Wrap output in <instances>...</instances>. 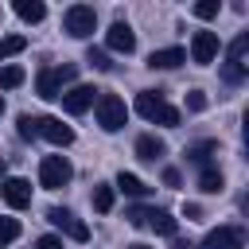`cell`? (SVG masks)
<instances>
[{
  "label": "cell",
  "instance_id": "6da1fadb",
  "mask_svg": "<svg viewBox=\"0 0 249 249\" xmlns=\"http://www.w3.org/2000/svg\"><path fill=\"white\" fill-rule=\"evenodd\" d=\"M136 113H140L144 121H156V124H167V128L179 124V109H171V105L163 101L160 89H144V93H136Z\"/></svg>",
  "mask_w": 249,
  "mask_h": 249
},
{
  "label": "cell",
  "instance_id": "7a4b0ae2",
  "mask_svg": "<svg viewBox=\"0 0 249 249\" xmlns=\"http://www.w3.org/2000/svg\"><path fill=\"white\" fill-rule=\"evenodd\" d=\"M74 78H78V66L74 62H66V66H43L39 78H35V89H39V97L54 101V97H62V86L74 82Z\"/></svg>",
  "mask_w": 249,
  "mask_h": 249
},
{
  "label": "cell",
  "instance_id": "3957f363",
  "mask_svg": "<svg viewBox=\"0 0 249 249\" xmlns=\"http://www.w3.org/2000/svg\"><path fill=\"white\" fill-rule=\"evenodd\" d=\"M93 109H97V124H101L105 132H117V128H124V121H128V109H124V101H121L117 93H97Z\"/></svg>",
  "mask_w": 249,
  "mask_h": 249
},
{
  "label": "cell",
  "instance_id": "277c9868",
  "mask_svg": "<svg viewBox=\"0 0 249 249\" xmlns=\"http://www.w3.org/2000/svg\"><path fill=\"white\" fill-rule=\"evenodd\" d=\"M62 27H66V35H74V39H89V35L97 31V12H93L89 4H74V8H66Z\"/></svg>",
  "mask_w": 249,
  "mask_h": 249
},
{
  "label": "cell",
  "instance_id": "5b68a950",
  "mask_svg": "<svg viewBox=\"0 0 249 249\" xmlns=\"http://www.w3.org/2000/svg\"><path fill=\"white\" fill-rule=\"evenodd\" d=\"M70 175H74V167H70V160H66V156H43V163H39V183H43L47 191L66 187V183H70Z\"/></svg>",
  "mask_w": 249,
  "mask_h": 249
},
{
  "label": "cell",
  "instance_id": "8992f818",
  "mask_svg": "<svg viewBox=\"0 0 249 249\" xmlns=\"http://www.w3.org/2000/svg\"><path fill=\"white\" fill-rule=\"evenodd\" d=\"M245 51H249V35L241 31V35L230 43V54H226V66H222V78H226V82H241V78H245Z\"/></svg>",
  "mask_w": 249,
  "mask_h": 249
},
{
  "label": "cell",
  "instance_id": "52a82bcc",
  "mask_svg": "<svg viewBox=\"0 0 249 249\" xmlns=\"http://www.w3.org/2000/svg\"><path fill=\"white\" fill-rule=\"evenodd\" d=\"M35 136H43V140H51V144H58V148L74 144V128L62 124L58 117H35Z\"/></svg>",
  "mask_w": 249,
  "mask_h": 249
},
{
  "label": "cell",
  "instance_id": "ba28073f",
  "mask_svg": "<svg viewBox=\"0 0 249 249\" xmlns=\"http://www.w3.org/2000/svg\"><path fill=\"white\" fill-rule=\"evenodd\" d=\"M97 93H101V89H93V86H74V89L62 93V109H66L70 117H78V113H86V109L97 101Z\"/></svg>",
  "mask_w": 249,
  "mask_h": 249
},
{
  "label": "cell",
  "instance_id": "9c48e42d",
  "mask_svg": "<svg viewBox=\"0 0 249 249\" xmlns=\"http://www.w3.org/2000/svg\"><path fill=\"white\" fill-rule=\"evenodd\" d=\"M241 245H245V233H241L237 226H218V230H210L206 241H202V249H241Z\"/></svg>",
  "mask_w": 249,
  "mask_h": 249
},
{
  "label": "cell",
  "instance_id": "30bf717a",
  "mask_svg": "<svg viewBox=\"0 0 249 249\" xmlns=\"http://www.w3.org/2000/svg\"><path fill=\"white\" fill-rule=\"evenodd\" d=\"M0 195H4V202H8V206H16V210H23V206H31V183H27V179H19V175H12V179H4V187H0Z\"/></svg>",
  "mask_w": 249,
  "mask_h": 249
},
{
  "label": "cell",
  "instance_id": "8fae6325",
  "mask_svg": "<svg viewBox=\"0 0 249 249\" xmlns=\"http://www.w3.org/2000/svg\"><path fill=\"white\" fill-rule=\"evenodd\" d=\"M47 218H51L58 230H66L74 241H89V230H86V222H78L70 210H62V206H51V210H47Z\"/></svg>",
  "mask_w": 249,
  "mask_h": 249
},
{
  "label": "cell",
  "instance_id": "7c38bea8",
  "mask_svg": "<svg viewBox=\"0 0 249 249\" xmlns=\"http://www.w3.org/2000/svg\"><path fill=\"white\" fill-rule=\"evenodd\" d=\"M191 58L195 62H214L218 58V35L214 31H195V39H191Z\"/></svg>",
  "mask_w": 249,
  "mask_h": 249
},
{
  "label": "cell",
  "instance_id": "4fadbf2b",
  "mask_svg": "<svg viewBox=\"0 0 249 249\" xmlns=\"http://www.w3.org/2000/svg\"><path fill=\"white\" fill-rule=\"evenodd\" d=\"M105 43H109V51H121V54H132V51H136V35H132V27L121 23V19L105 31Z\"/></svg>",
  "mask_w": 249,
  "mask_h": 249
},
{
  "label": "cell",
  "instance_id": "5bb4252c",
  "mask_svg": "<svg viewBox=\"0 0 249 249\" xmlns=\"http://www.w3.org/2000/svg\"><path fill=\"white\" fill-rule=\"evenodd\" d=\"M179 62H187V54H183L179 47H163V51H152V54H148V66H152V70H175Z\"/></svg>",
  "mask_w": 249,
  "mask_h": 249
},
{
  "label": "cell",
  "instance_id": "9a60e30c",
  "mask_svg": "<svg viewBox=\"0 0 249 249\" xmlns=\"http://www.w3.org/2000/svg\"><path fill=\"white\" fill-rule=\"evenodd\" d=\"M163 152H167V148H163V140H160V136H140V140H136V156H140L144 163H156Z\"/></svg>",
  "mask_w": 249,
  "mask_h": 249
},
{
  "label": "cell",
  "instance_id": "2e32d148",
  "mask_svg": "<svg viewBox=\"0 0 249 249\" xmlns=\"http://www.w3.org/2000/svg\"><path fill=\"white\" fill-rule=\"evenodd\" d=\"M12 8H16V16H19V19H27V23H39V19L47 16V8H43L39 0H16Z\"/></svg>",
  "mask_w": 249,
  "mask_h": 249
},
{
  "label": "cell",
  "instance_id": "e0dca14e",
  "mask_svg": "<svg viewBox=\"0 0 249 249\" xmlns=\"http://www.w3.org/2000/svg\"><path fill=\"white\" fill-rule=\"evenodd\" d=\"M148 226H152L156 233H167V237H175V218H171L167 210H148Z\"/></svg>",
  "mask_w": 249,
  "mask_h": 249
},
{
  "label": "cell",
  "instance_id": "ac0fdd59",
  "mask_svg": "<svg viewBox=\"0 0 249 249\" xmlns=\"http://www.w3.org/2000/svg\"><path fill=\"white\" fill-rule=\"evenodd\" d=\"M117 187H121L124 195H132V198H144V195L152 191V187H144V183H140L136 175H128V171H121V175H117Z\"/></svg>",
  "mask_w": 249,
  "mask_h": 249
},
{
  "label": "cell",
  "instance_id": "d6986e66",
  "mask_svg": "<svg viewBox=\"0 0 249 249\" xmlns=\"http://www.w3.org/2000/svg\"><path fill=\"white\" fill-rule=\"evenodd\" d=\"M198 187H202L206 195H218V191L226 187V179H222V171H214V167H202V175H198Z\"/></svg>",
  "mask_w": 249,
  "mask_h": 249
},
{
  "label": "cell",
  "instance_id": "ffe728a7",
  "mask_svg": "<svg viewBox=\"0 0 249 249\" xmlns=\"http://www.w3.org/2000/svg\"><path fill=\"white\" fill-rule=\"evenodd\" d=\"M214 152H218V144H214V140H202V144L187 148V160H191V163H206V160H210Z\"/></svg>",
  "mask_w": 249,
  "mask_h": 249
},
{
  "label": "cell",
  "instance_id": "44dd1931",
  "mask_svg": "<svg viewBox=\"0 0 249 249\" xmlns=\"http://www.w3.org/2000/svg\"><path fill=\"white\" fill-rule=\"evenodd\" d=\"M93 206H97L101 214L113 210V187H109V183H97V187H93Z\"/></svg>",
  "mask_w": 249,
  "mask_h": 249
},
{
  "label": "cell",
  "instance_id": "7402d4cb",
  "mask_svg": "<svg viewBox=\"0 0 249 249\" xmlns=\"http://www.w3.org/2000/svg\"><path fill=\"white\" fill-rule=\"evenodd\" d=\"M23 86V66H0V89Z\"/></svg>",
  "mask_w": 249,
  "mask_h": 249
},
{
  "label": "cell",
  "instance_id": "603a6c76",
  "mask_svg": "<svg viewBox=\"0 0 249 249\" xmlns=\"http://www.w3.org/2000/svg\"><path fill=\"white\" fill-rule=\"evenodd\" d=\"M23 47H27V39H23V35H8V39H0V62H4V58H12V54H19Z\"/></svg>",
  "mask_w": 249,
  "mask_h": 249
},
{
  "label": "cell",
  "instance_id": "cb8c5ba5",
  "mask_svg": "<svg viewBox=\"0 0 249 249\" xmlns=\"http://www.w3.org/2000/svg\"><path fill=\"white\" fill-rule=\"evenodd\" d=\"M16 237H19V222H16V218H0V249L12 245Z\"/></svg>",
  "mask_w": 249,
  "mask_h": 249
},
{
  "label": "cell",
  "instance_id": "d4e9b609",
  "mask_svg": "<svg viewBox=\"0 0 249 249\" xmlns=\"http://www.w3.org/2000/svg\"><path fill=\"white\" fill-rule=\"evenodd\" d=\"M86 62H89L93 70H113V62H109V54H105V51H97V47H89V54H86Z\"/></svg>",
  "mask_w": 249,
  "mask_h": 249
},
{
  "label": "cell",
  "instance_id": "484cf974",
  "mask_svg": "<svg viewBox=\"0 0 249 249\" xmlns=\"http://www.w3.org/2000/svg\"><path fill=\"white\" fill-rule=\"evenodd\" d=\"M218 8H222L218 0H202V4H195V16H198V19H214Z\"/></svg>",
  "mask_w": 249,
  "mask_h": 249
},
{
  "label": "cell",
  "instance_id": "4316f807",
  "mask_svg": "<svg viewBox=\"0 0 249 249\" xmlns=\"http://www.w3.org/2000/svg\"><path fill=\"white\" fill-rule=\"evenodd\" d=\"M124 218H128V226H148V206H128Z\"/></svg>",
  "mask_w": 249,
  "mask_h": 249
},
{
  "label": "cell",
  "instance_id": "83f0119b",
  "mask_svg": "<svg viewBox=\"0 0 249 249\" xmlns=\"http://www.w3.org/2000/svg\"><path fill=\"white\" fill-rule=\"evenodd\" d=\"M187 109H191V113H202V109H206V93L191 89V93H187Z\"/></svg>",
  "mask_w": 249,
  "mask_h": 249
},
{
  "label": "cell",
  "instance_id": "f1b7e54d",
  "mask_svg": "<svg viewBox=\"0 0 249 249\" xmlns=\"http://www.w3.org/2000/svg\"><path fill=\"white\" fill-rule=\"evenodd\" d=\"M19 136H23V140H31V136H35V117H27V113L19 117Z\"/></svg>",
  "mask_w": 249,
  "mask_h": 249
},
{
  "label": "cell",
  "instance_id": "f546056e",
  "mask_svg": "<svg viewBox=\"0 0 249 249\" xmlns=\"http://www.w3.org/2000/svg\"><path fill=\"white\" fill-rule=\"evenodd\" d=\"M35 249H62V241L47 233V237H39V241H35Z\"/></svg>",
  "mask_w": 249,
  "mask_h": 249
},
{
  "label": "cell",
  "instance_id": "4dcf8cb0",
  "mask_svg": "<svg viewBox=\"0 0 249 249\" xmlns=\"http://www.w3.org/2000/svg\"><path fill=\"white\" fill-rule=\"evenodd\" d=\"M163 183H167V187H179V171H175V167H163Z\"/></svg>",
  "mask_w": 249,
  "mask_h": 249
},
{
  "label": "cell",
  "instance_id": "1f68e13d",
  "mask_svg": "<svg viewBox=\"0 0 249 249\" xmlns=\"http://www.w3.org/2000/svg\"><path fill=\"white\" fill-rule=\"evenodd\" d=\"M183 214H187V218H202V206H195V202H187V206H183Z\"/></svg>",
  "mask_w": 249,
  "mask_h": 249
},
{
  "label": "cell",
  "instance_id": "d6a6232c",
  "mask_svg": "<svg viewBox=\"0 0 249 249\" xmlns=\"http://www.w3.org/2000/svg\"><path fill=\"white\" fill-rule=\"evenodd\" d=\"M128 249H152V245H128Z\"/></svg>",
  "mask_w": 249,
  "mask_h": 249
},
{
  "label": "cell",
  "instance_id": "836d02e7",
  "mask_svg": "<svg viewBox=\"0 0 249 249\" xmlns=\"http://www.w3.org/2000/svg\"><path fill=\"white\" fill-rule=\"evenodd\" d=\"M0 175H4V156H0Z\"/></svg>",
  "mask_w": 249,
  "mask_h": 249
},
{
  "label": "cell",
  "instance_id": "e575fe53",
  "mask_svg": "<svg viewBox=\"0 0 249 249\" xmlns=\"http://www.w3.org/2000/svg\"><path fill=\"white\" fill-rule=\"evenodd\" d=\"M0 113H4V97H0Z\"/></svg>",
  "mask_w": 249,
  "mask_h": 249
}]
</instances>
